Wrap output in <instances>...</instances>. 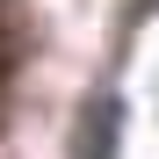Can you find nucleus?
<instances>
[{"label":"nucleus","instance_id":"f257e3e1","mask_svg":"<svg viewBox=\"0 0 159 159\" xmlns=\"http://www.w3.org/2000/svg\"><path fill=\"white\" fill-rule=\"evenodd\" d=\"M116 138H123V101H116V94H94L87 109H80L72 159H116Z\"/></svg>","mask_w":159,"mask_h":159},{"label":"nucleus","instance_id":"f03ea898","mask_svg":"<svg viewBox=\"0 0 159 159\" xmlns=\"http://www.w3.org/2000/svg\"><path fill=\"white\" fill-rule=\"evenodd\" d=\"M152 7H159V0H130V15H123V22H145Z\"/></svg>","mask_w":159,"mask_h":159}]
</instances>
